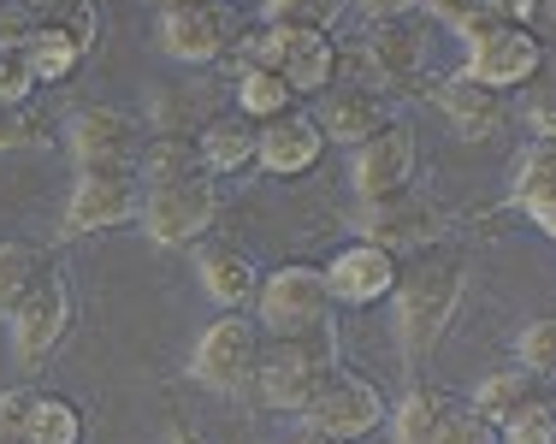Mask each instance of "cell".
<instances>
[{
  "label": "cell",
  "mask_w": 556,
  "mask_h": 444,
  "mask_svg": "<svg viewBox=\"0 0 556 444\" xmlns=\"http://www.w3.org/2000/svg\"><path fill=\"white\" fill-rule=\"evenodd\" d=\"M462 291H468V261H462V250H450V243L396 261V284H391L396 320H391V332H396V356H403L408 368H420V361L444 344L450 320H456V308H462Z\"/></svg>",
  "instance_id": "6da1fadb"
},
{
  "label": "cell",
  "mask_w": 556,
  "mask_h": 444,
  "mask_svg": "<svg viewBox=\"0 0 556 444\" xmlns=\"http://www.w3.org/2000/svg\"><path fill=\"white\" fill-rule=\"evenodd\" d=\"M427 72V30H420L415 7H374L367 12V36L355 48H338V77L332 84H362V89H408Z\"/></svg>",
  "instance_id": "7a4b0ae2"
},
{
  "label": "cell",
  "mask_w": 556,
  "mask_h": 444,
  "mask_svg": "<svg viewBox=\"0 0 556 444\" xmlns=\"http://www.w3.org/2000/svg\"><path fill=\"white\" fill-rule=\"evenodd\" d=\"M332 368H338V326H320V332H308V338L261 344L249 391H255V403L273 409V415H302V403L326 385Z\"/></svg>",
  "instance_id": "3957f363"
},
{
  "label": "cell",
  "mask_w": 556,
  "mask_h": 444,
  "mask_svg": "<svg viewBox=\"0 0 556 444\" xmlns=\"http://www.w3.org/2000/svg\"><path fill=\"white\" fill-rule=\"evenodd\" d=\"M255 332L261 344H278V338H308L320 326H332V291H326V272L314 261H285V267L261 272L255 291Z\"/></svg>",
  "instance_id": "277c9868"
},
{
  "label": "cell",
  "mask_w": 556,
  "mask_h": 444,
  "mask_svg": "<svg viewBox=\"0 0 556 444\" xmlns=\"http://www.w3.org/2000/svg\"><path fill=\"white\" fill-rule=\"evenodd\" d=\"M391 403L367 373H350V368H332L326 385L302 403V433L308 439H326V444H362L386 427Z\"/></svg>",
  "instance_id": "5b68a950"
},
{
  "label": "cell",
  "mask_w": 556,
  "mask_h": 444,
  "mask_svg": "<svg viewBox=\"0 0 556 444\" xmlns=\"http://www.w3.org/2000/svg\"><path fill=\"white\" fill-rule=\"evenodd\" d=\"M444 231H450V214L427 190H396V195H386V202H362V214H355V238L374 243V250H386L391 261L439 250Z\"/></svg>",
  "instance_id": "8992f818"
},
{
  "label": "cell",
  "mask_w": 556,
  "mask_h": 444,
  "mask_svg": "<svg viewBox=\"0 0 556 444\" xmlns=\"http://www.w3.org/2000/svg\"><path fill=\"white\" fill-rule=\"evenodd\" d=\"M7 326H12V356H18L24 373L48 368V356L65 344V326H72V284H65V272L42 267L30 284H24V296L7 308Z\"/></svg>",
  "instance_id": "52a82bcc"
},
{
  "label": "cell",
  "mask_w": 556,
  "mask_h": 444,
  "mask_svg": "<svg viewBox=\"0 0 556 444\" xmlns=\"http://www.w3.org/2000/svg\"><path fill=\"white\" fill-rule=\"evenodd\" d=\"M255 361H261V332L249 315H219L202 326L190 350V380L219 391V397H243L249 380H255Z\"/></svg>",
  "instance_id": "ba28073f"
},
{
  "label": "cell",
  "mask_w": 556,
  "mask_h": 444,
  "mask_svg": "<svg viewBox=\"0 0 556 444\" xmlns=\"http://www.w3.org/2000/svg\"><path fill=\"white\" fill-rule=\"evenodd\" d=\"M142 231L149 243L161 250H190L214 231L219 219V185L214 178H184V185H161V190H142Z\"/></svg>",
  "instance_id": "9c48e42d"
},
{
  "label": "cell",
  "mask_w": 556,
  "mask_h": 444,
  "mask_svg": "<svg viewBox=\"0 0 556 444\" xmlns=\"http://www.w3.org/2000/svg\"><path fill=\"white\" fill-rule=\"evenodd\" d=\"M545 65H551V42H539L527 24H503V30L480 36V42H468V60H462L456 77L492 89V96H509V89L533 84Z\"/></svg>",
  "instance_id": "30bf717a"
},
{
  "label": "cell",
  "mask_w": 556,
  "mask_h": 444,
  "mask_svg": "<svg viewBox=\"0 0 556 444\" xmlns=\"http://www.w3.org/2000/svg\"><path fill=\"white\" fill-rule=\"evenodd\" d=\"M142 125L118 107H77L65 119V154L77 161V173H130L142 154Z\"/></svg>",
  "instance_id": "8fae6325"
},
{
  "label": "cell",
  "mask_w": 556,
  "mask_h": 444,
  "mask_svg": "<svg viewBox=\"0 0 556 444\" xmlns=\"http://www.w3.org/2000/svg\"><path fill=\"white\" fill-rule=\"evenodd\" d=\"M415 166H420L415 125L391 119L379 137H367L362 149H350V190H355V202H386V195H396V190H415Z\"/></svg>",
  "instance_id": "7c38bea8"
},
{
  "label": "cell",
  "mask_w": 556,
  "mask_h": 444,
  "mask_svg": "<svg viewBox=\"0 0 556 444\" xmlns=\"http://www.w3.org/2000/svg\"><path fill=\"white\" fill-rule=\"evenodd\" d=\"M142 214V185L137 173H77L72 195L60 214V238H89V231H113Z\"/></svg>",
  "instance_id": "4fadbf2b"
},
{
  "label": "cell",
  "mask_w": 556,
  "mask_h": 444,
  "mask_svg": "<svg viewBox=\"0 0 556 444\" xmlns=\"http://www.w3.org/2000/svg\"><path fill=\"white\" fill-rule=\"evenodd\" d=\"M237 30L225 7H190V0H172L161 7V48L178 65H214L231 54Z\"/></svg>",
  "instance_id": "5bb4252c"
},
{
  "label": "cell",
  "mask_w": 556,
  "mask_h": 444,
  "mask_svg": "<svg viewBox=\"0 0 556 444\" xmlns=\"http://www.w3.org/2000/svg\"><path fill=\"white\" fill-rule=\"evenodd\" d=\"M326 291H332V308H367V303H386L391 284H396V261L374 243L350 238L343 250L326 261Z\"/></svg>",
  "instance_id": "9a60e30c"
},
{
  "label": "cell",
  "mask_w": 556,
  "mask_h": 444,
  "mask_svg": "<svg viewBox=\"0 0 556 444\" xmlns=\"http://www.w3.org/2000/svg\"><path fill=\"white\" fill-rule=\"evenodd\" d=\"M396 119L391 96H379V89H362V84H332L320 96V113H314V125H320L326 142H343V149H362L367 137H379Z\"/></svg>",
  "instance_id": "2e32d148"
},
{
  "label": "cell",
  "mask_w": 556,
  "mask_h": 444,
  "mask_svg": "<svg viewBox=\"0 0 556 444\" xmlns=\"http://www.w3.org/2000/svg\"><path fill=\"white\" fill-rule=\"evenodd\" d=\"M320 154H326V137H320V125H314V113H302V107H290V113H278V119L255 125V161L267 166L273 178L314 173Z\"/></svg>",
  "instance_id": "e0dca14e"
},
{
  "label": "cell",
  "mask_w": 556,
  "mask_h": 444,
  "mask_svg": "<svg viewBox=\"0 0 556 444\" xmlns=\"http://www.w3.org/2000/svg\"><path fill=\"white\" fill-rule=\"evenodd\" d=\"M432 107L456 125L462 142H492L497 130L509 125V101L492 96V89H480V84H468V77H456V72L432 84Z\"/></svg>",
  "instance_id": "ac0fdd59"
},
{
  "label": "cell",
  "mask_w": 556,
  "mask_h": 444,
  "mask_svg": "<svg viewBox=\"0 0 556 444\" xmlns=\"http://www.w3.org/2000/svg\"><path fill=\"white\" fill-rule=\"evenodd\" d=\"M195 279H202L207 303H214L219 315H243V308H255L261 272H255V261H249L243 250L202 243V250H195Z\"/></svg>",
  "instance_id": "d6986e66"
},
{
  "label": "cell",
  "mask_w": 556,
  "mask_h": 444,
  "mask_svg": "<svg viewBox=\"0 0 556 444\" xmlns=\"http://www.w3.org/2000/svg\"><path fill=\"white\" fill-rule=\"evenodd\" d=\"M509 202L533 219L545 238H556V142H527L509 178Z\"/></svg>",
  "instance_id": "ffe728a7"
},
{
  "label": "cell",
  "mask_w": 556,
  "mask_h": 444,
  "mask_svg": "<svg viewBox=\"0 0 556 444\" xmlns=\"http://www.w3.org/2000/svg\"><path fill=\"white\" fill-rule=\"evenodd\" d=\"M278 77L290 84V96H326L338 77V42L332 36H285V60H278Z\"/></svg>",
  "instance_id": "44dd1931"
},
{
  "label": "cell",
  "mask_w": 556,
  "mask_h": 444,
  "mask_svg": "<svg viewBox=\"0 0 556 444\" xmlns=\"http://www.w3.org/2000/svg\"><path fill=\"white\" fill-rule=\"evenodd\" d=\"M195 154L202 173H243L255 161V125L243 113H207V125L195 130Z\"/></svg>",
  "instance_id": "7402d4cb"
},
{
  "label": "cell",
  "mask_w": 556,
  "mask_h": 444,
  "mask_svg": "<svg viewBox=\"0 0 556 444\" xmlns=\"http://www.w3.org/2000/svg\"><path fill=\"white\" fill-rule=\"evenodd\" d=\"M18 60H24V72H30V84H65V77L84 72L89 48H77L54 18H36V30H30V42L18 48Z\"/></svg>",
  "instance_id": "603a6c76"
},
{
  "label": "cell",
  "mask_w": 556,
  "mask_h": 444,
  "mask_svg": "<svg viewBox=\"0 0 556 444\" xmlns=\"http://www.w3.org/2000/svg\"><path fill=\"white\" fill-rule=\"evenodd\" d=\"M450 409H456V403H450L439 385H415V391H403V403L386 415V433H391V444H439Z\"/></svg>",
  "instance_id": "cb8c5ba5"
},
{
  "label": "cell",
  "mask_w": 556,
  "mask_h": 444,
  "mask_svg": "<svg viewBox=\"0 0 556 444\" xmlns=\"http://www.w3.org/2000/svg\"><path fill=\"white\" fill-rule=\"evenodd\" d=\"M130 173H137L142 190L184 185V178H207V173H202V154H195V137H149Z\"/></svg>",
  "instance_id": "d4e9b609"
},
{
  "label": "cell",
  "mask_w": 556,
  "mask_h": 444,
  "mask_svg": "<svg viewBox=\"0 0 556 444\" xmlns=\"http://www.w3.org/2000/svg\"><path fill=\"white\" fill-rule=\"evenodd\" d=\"M545 391H551L545 380H533V373H521V368H492L480 385H473V403H468V409L480 415V421L503 427L515 409H527V403L545 397Z\"/></svg>",
  "instance_id": "484cf974"
},
{
  "label": "cell",
  "mask_w": 556,
  "mask_h": 444,
  "mask_svg": "<svg viewBox=\"0 0 556 444\" xmlns=\"http://www.w3.org/2000/svg\"><path fill=\"white\" fill-rule=\"evenodd\" d=\"M24 444H84V409L72 397H54V391H30Z\"/></svg>",
  "instance_id": "4316f807"
},
{
  "label": "cell",
  "mask_w": 556,
  "mask_h": 444,
  "mask_svg": "<svg viewBox=\"0 0 556 444\" xmlns=\"http://www.w3.org/2000/svg\"><path fill=\"white\" fill-rule=\"evenodd\" d=\"M231 96H237L231 113H243L249 125H267V119H278V113L296 107V96H290V84L278 72H237Z\"/></svg>",
  "instance_id": "83f0119b"
},
{
  "label": "cell",
  "mask_w": 556,
  "mask_h": 444,
  "mask_svg": "<svg viewBox=\"0 0 556 444\" xmlns=\"http://www.w3.org/2000/svg\"><path fill=\"white\" fill-rule=\"evenodd\" d=\"M149 119H154V137H195V130L207 125V107H202V96H195L190 84H172V89L154 96Z\"/></svg>",
  "instance_id": "f1b7e54d"
},
{
  "label": "cell",
  "mask_w": 556,
  "mask_h": 444,
  "mask_svg": "<svg viewBox=\"0 0 556 444\" xmlns=\"http://www.w3.org/2000/svg\"><path fill=\"white\" fill-rule=\"evenodd\" d=\"M338 18H343V7H326V0H267V7H261V24H267V30H285V36H302V30L332 36Z\"/></svg>",
  "instance_id": "f546056e"
},
{
  "label": "cell",
  "mask_w": 556,
  "mask_h": 444,
  "mask_svg": "<svg viewBox=\"0 0 556 444\" xmlns=\"http://www.w3.org/2000/svg\"><path fill=\"white\" fill-rule=\"evenodd\" d=\"M515 368L551 385V373H556V320L551 315H533L521 326V338H515Z\"/></svg>",
  "instance_id": "4dcf8cb0"
},
{
  "label": "cell",
  "mask_w": 556,
  "mask_h": 444,
  "mask_svg": "<svg viewBox=\"0 0 556 444\" xmlns=\"http://www.w3.org/2000/svg\"><path fill=\"white\" fill-rule=\"evenodd\" d=\"M497 444H556V403H551V391H545V397H533L527 409H515L509 421L497 427Z\"/></svg>",
  "instance_id": "1f68e13d"
},
{
  "label": "cell",
  "mask_w": 556,
  "mask_h": 444,
  "mask_svg": "<svg viewBox=\"0 0 556 444\" xmlns=\"http://www.w3.org/2000/svg\"><path fill=\"white\" fill-rule=\"evenodd\" d=\"M36 272H42V255H36L30 243H0V308L18 303Z\"/></svg>",
  "instance_id": "d6a6232c"
},
{
  "label": "cell",
  "mask_w": 556,
  "mask_h": 444,
  "mask_svg": "<svg viewBox=\"0 0 556 444\" xmlns=\"http://www.w3.org/2000/svg\"><path fill=\"white\" fill-rule=\"evenodd\" d=\"M439 444H497V427H492V421H480L473 409H450V421H444Z\"/></svg>",
  "instance_id": "836d02e7"
},
{
  "label": "cell",
  "mask_w": 556,
  "mask_h": 444,
  "mask_svg": "<svg viewBox=\"0 0 556 444\" xmlns=\"http://www.w3.org/2000/svg\"><path fill=\"white\" fill-rule=\"evenodd\" d=\"M42 18H54L60 30L77 42V48H96V7H89V0H72V7H54V12H42Z\"/></svg>",
  "instance_id": "e575fe53"
},
{
  "label": "cell",
  "mask_w": 556,
  "mask_h": 444,
  "mask_svg": "<svg viewBox=\"0 0 556 444\" xmlns=\"http://www.w3.org/2000/svg\"><path fill=\"white\" fill-rule=\"evenodd\" d=\"M36 18H42V12H36V7H18V0H12V7H0V54H18V48L30 42Z\"/></svg>",
  "instance_id": "d590c367"
},
{
  "label": "cell",
  "mask_w": 556,
  "mask_h": 444,
  "mask_svg": "<svg viewBox=\"0 0 556 444\" xmlns=\"http://www.w3.org/2000/svg\"><path fill=\"white\" fill-rule=\"evenodd\" d=\"M527 125H533V142L556 137V101H551V72H539V89L527 96Z\"/></svg>",
  "instance_id": "8d00e7d4"
},
{
  "label": "cell",
  "mask_w": 556,
  "mask_h": 444,
  "mask_svg": "<svg viewBox=\"0 0 556 444\" xmlns=\"http://www.w3.org/2000/svg\"><path fill=\"white\" fill-rule=\"evenodd\" d=\"M30 72H24L18 54H0V107H24L30 101Z\"/></svg>",
  "instance_id": "74e56055"
},
{
  "label": "cell",
  "mask_w": 556,
  "mask_h": 444,
  "mask_svg": "<svg viewBox=\"0 0 556 444\" xmlns=\"http://www.w3.org/2000/svg\"><path fill=\"white\" fill-rule=\"evenodd\" d=\"M24 409H30V391L24 385L0 391V444H24Z\"/></svg>",
  "instance_id": "f35d334b"
},
{
  "label": "cell",
  "mask_w": 556,
  "mask_h": 444,
  "mask_svg": "<svg viewBox=\"0 0 556 444\" xmlns=\"http://www.w3.org/2000/svg\"><path fill=\"white\" fill-rule=\"evenodd\" d=\"M30 137H36L30 113H24V107H0V154L24 149V142H30Z\"/></svg>",
  "instance_id": "ab89813d"
},
{
  "label": "cell",
  "mask_w": 556,
  "mask_h": 444,
  "mask_svg": "<svg viewBox=\"0 0 556 444\" xmlns=\"http://www.w3.org/2000/svg\"><path fill=\"white\" fill-rule=\"evenodd\" d=\"M166 444H207V439L195 433V427H172V433H166Z\"/></svg>",
  "instance_id": "60d3db41"
},
{
  "label": "cell",
  "mask_w": 556,
  "mask_h": 444,
  "mask_svg": "<svg viewBox=\"0 0 556 444\" xmlns=\"http://www.w3.org/2000/svg\"><path fill=\"white\" fill-rule=\"evenodd\" d=\"M290 444H326V439H308V433H296V439H290Z\"/></svg>",
  "instance_id": "b9f144b4"
}]
</instances>
